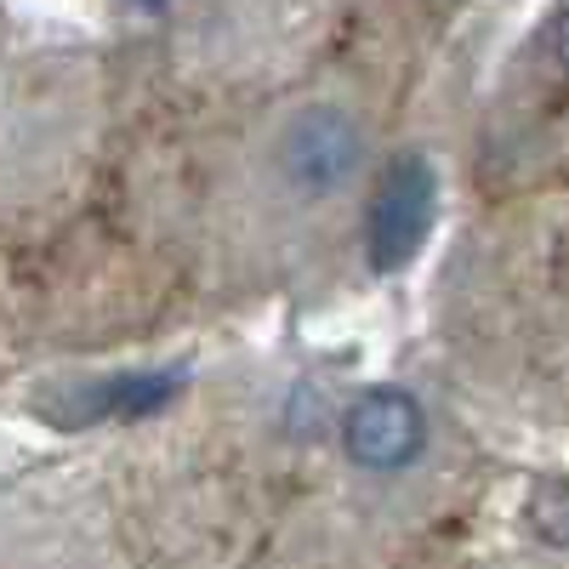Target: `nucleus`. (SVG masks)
Listing matches in <instances>:
<instances>
[{
	"instance_id": "f257e3e1",
	"label": "nucleus",
	"mask_w": 569,
	"mask_h": 569,
	"mask_svg": "<svg viewBox=\"0 0 569 569\" xmlns=\"http://www.w3.org/2000/svg\"><path fill=\"white\" fill-rule=\"evenodd\" d=\"M365 166V126L342 103H308L273 137V177L291 200H337Z\"/></svg>"
},
{
	"instance_id": "f03ea898",
	"label": "nucleus",
	"mask_w": 569,
	"mask_h": 569,
	"mask_svg": "<svg viewBox=\"0 0 569 569\" xmlns=\"http://www.w3.org/2000/svg\"><path fill=\"white\" fill-rule=\"evenodd\" d=\"M433 206H439V182H433V166L421 154H405L382 188L370 194V228H365V246H370V268L376 273H399L421 240L433 228Z\"/></svg>"
},
{
	"instance_id": "7ed1b4c3",
	"label": "nucleus",
	"mask_w": 569,
	"mask_h": 569,
	"mask_svg": "<svg viewBox=\"0 0 569 569\" xmlns=\"http://www.w3.org/2000/svg\"><path fill=\"white\" fill-rule=\"evenodd\" d=\"M421 439H427L421 405H416L410 393H393V388L365 393V399L348 410V421H342L348 456H353L359 467H370V472H393V467L416 461Z\"/></svg>"
},
{
	"instance_id": "20e7f679",
	"label": "nucleus",
	"mask_w": 569,
	"mask_h": 569,
	"mask_svg": "<svg viewBox=\"0 0 569 569\" xmlns=\"http://www.w3.org/2000/svg\"><path fill=\"white\" fill-rule=\"evenodd\" d=\"M177 393V376H126L103 393V410L114 416H142V410H160L166 399Z\"/></svg>"
},
{
	"instance_id": "39448f33",
	"label": "nucleus",
	"mask_w": 569,
	"mask_h": 569,
	"mask_svg": "<svg viewBox=\"0 0 569 569\" xmlns=\"http://www.w3.org/2000/svg\"><path fill=\"white\" fill-rule=\"evenodd\" d=\"M547 52H552V63L569 74V0L558 7V18H552V29H547Z\"/></svg>"
}]
</instances>
